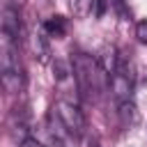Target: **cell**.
<instances>
[{"label":"cell","mask_w":147,"mask_h":147,"mask_svg":"<svg viewBox=\"0 0 147 147\" xmlns=\"http://www.w3.org/2000/svg\"><path fill=\"white\" fill-rule=\"evenodd\" d=\"M0 74H2V87L9 94H21L25 90V69L21 64L18 41L5 34L0 39Z\"/></svg>","instance_id":"6da1fadb"},{"label":"cell","mask_w":147,"mask_h":147,"mask_svg":"<svg viewBox=\"0 0 147 147\" xmlns=\"http://www.w3.org/2000/svg\"><path fill=\"white\" fill-rule=\"evenodd\" d=\"M51 124L57 126V136H69V138H80L85 133V115L78 108V103L69 99H60L51 108Z\"/></svg>","instance_id":"7a4b0ae2"},{"label":"cell","mask_w":147,"mask_h":147,"mask_svg":"<svg viewBox=\"0 0 147 147\" xmlns=\"http://www.w3.org/2000/svg\"><path fill=\"white\" fill-rule=\"evenodd\" d=\"M74 78H76L78 92L87 96V94L96 92L99 90V80L108 78V76H106L103 67L96 60H92V57H87L83 53H76V57H74Z\"/></svg>","instance_id":"3957f363"},{"label":"cell","mask_w":147,"mask_h":147,"mask_svg":"<svg viewBox=\"0 0 147 147\" xmlns=\"http://www.w3.org/2000/svg\"><path fill=\"white\" fill-rule=\"evenodd\" d=\"M46 30L39 25V28H32L30 30V48H32V55L37 62L46 64L51 60V48H48V39H46Z\"/></svg>","instance_id":"277c9868"},{"label":"cell","mask_w":147,"mask_h":147,"mask_svg":"<svg viewBox=\"0 0 147 147\" xmlns=\"http://www.w3.org/2000/svg\"><path fill=\"white\" fill-rule=\"evenodd\" d=\"M21 16L14 7H5L2 11V34L5 37H11L16 41H21Z\"/></svg>","instance_id":"5b68a950"},{"label":"cell","mask_w":147,"mask_h":147,"mask_svg":"<svg viewBox=\"0 0 147 147\" xmlns=\"http://www.w3.org/2000/svg\"><path fill=\"white\" fill-rule=\"evenodd\" d=\"M41 28L46 30L48 37H55V39H60V37L67 34V21H64L62 16H48V18L41 23Z\"/></svg>","instance_id":"8992f818"},{"label":"cell","mask_w":147,"mask_h":147,"mask_svg":"<svg viewBox=\"0 0 147 147\" xmlns=\"http://www.w3.org/2000/svg\"><path fill=\"white\" fill-rule=\"evenodd\" d=\"M69 5V11L76 16V18H85L92 14V9L96 7V0H67Z\"/></svg>","instance_id":"52a82bcc"},{"label":"cell","mask_w":147,"mask_h":147,"mask_svg":"<svg viewBox=\"0 0 147 147\" xmlns=\"http://www.w3.org/2000/svg\"><path fill=\"white\" fill-rule=\"evenodd\" d=\"M136 37H138L142 44H147V21H140V23L136 25Z\"/></svg>","instance_id":"ba28073f"},{"label":"cell","mask_w":147,"mask_h":147,"mask_svg":"<svg viewBox=\"0 0 147 147\" xmlns=\"http://www.w3.org/2000/svg\"><path fill=\"white\" fill-rule=\"evenodd\" d=\"M18 147H44V145H41L39 140H34V138H28V140H23Z\"/></svg>","instance_id":"9c48e42d"},{"label":"cell","mask_w":147,"mask_h":147,"mask_svg":"<svg viewBox=\"0 0 147 147\" xmlns=\"http://www.w3.org/2000/svg\"><path fill=\"white\" fill-rule=\"evenodd\" d=\"M90 147H99V145H96V142H92V145H90Z\"/></svg>","instance_id":"30bf717a"}]
</instances>
